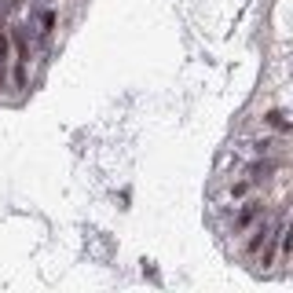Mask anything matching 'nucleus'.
<instances>
[{
    "instance_id": "1",
    "label": "nucleus",
    "mask_w": 293,
    "mask_h": 293,
    "mask_svg": "<svg viewBox=\"0 0 293 293\" xmlns=\"http://www.w3.org/2000/svg\"><path fill=\"white\" fill-rule=\"evenodd\" d=\"M8 33H0V88H4V63H8Z\"/></svg>"
},
{
    "instance_id": "2",
    "label": "nucleus",
    "mask_w": 293,
    "mask_h": 293,
    "mask_svg": "<svg viewBox=\"0 0 293 293\" xmlns=\"http://www.w3.org/2000/svg\"><path fill=\"white\" fill-rule=\"evenodd\" d=\"M268 121H271V125H275V129H282V132L289 129V121H286V117H282L279 110H271V114H268Z\"/></svg>"
},
{
    "instance_id": "3",
    "label": "nucleus",
    "mask_w": 293,
    "mask_h": 293,
    "mask_svg": "<svg viewBox=\"0 0 293 293\" xmlns=\"http://www.w3.org/2000/svg\"><path fill=\"white\" fill-rule=\"evenodd\" d=\"M253 217H257V209H253V205H245V209H242V217H238V227H245Z\"/></svg>"
},
{
    "instance_id": "4",
    "label": "nucleus",
    "mask_w": 293,
    "mask_h": 293,
    "mask_svg": "<svg viewBox=\"0 0 293 293\" xmlns=\"http://www.w3.org/2000/svg\"><path fill=\"white\" fill-rule=\"evenodd\" d=\"M55 29V11H44V33H52Z\"/></svg>"
},
{
    "instance_id": "5",
    "label": "nucleus",
    "mask_w": 293,
    "mask_h": 293,
    "mask_svg": "<svg viewBox=\"0 0 293 293\" xmlns=\"http://www.w3.org/2000/svg\"><path fill=\"white\" fill-rule=\"evenodd\" d=\"M271 173V165H253V180H264Z\"/></svg>"
}]
</instances>
